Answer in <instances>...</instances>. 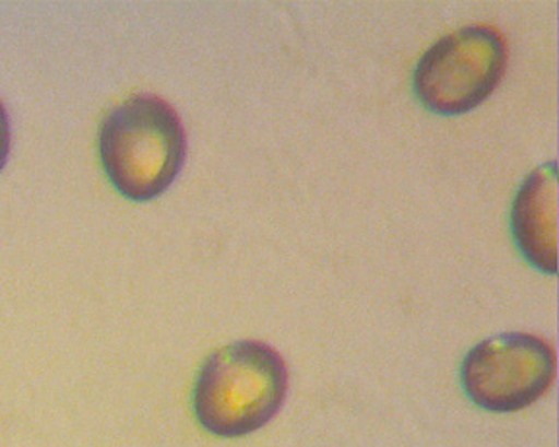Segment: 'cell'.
<instances>
[{"label": "cell", "mask_w": 559, "mask_h": 447, "mask_svg": "<svg viewBox=\"0 0 559 447\" xmlns=\"http://www.w3.org/2000/svg\"><path fill=\"white\" fill-rule=\"evenodd\" d=\"M511 228L516 247L534 269L558 272V164L534 169L516 191Z\"/></svg>", "instance_id": "obj_5"}, {"label": "cell", "mask_w": 559, "mask_h": 447, "mask_svg": "<svg viewBox=\"0 0 559 447\" xmlns=\"http://www.w3.org/2000/svg\"><path fill=\"white\" fill-rule=\"evenodd\" d=\"M99 158L117 193L129 201H154L166 193L183 169V121L162 97H129L102 123Z\"/></svg>", "instance_id": "obj_2"}, {"label": "cell", "mask_w": 559, "mask_h": 447, "mask_svg": "<svg viewBox=\"0 0 559 447\" xmlns=\"http://www.w3.org/2000/svg\"><path fill=\"white\" fill-rule=\"evenodd\" d=\"M506 71L507 44L499 30L461 27L421 55L414 92L431 114H468L493 94Z\"/></svg>", "instance_id": "obj_3"}, {"label": "cell", "mask_w": 559, "mask_h": 447, "mask_svg": "<svg viewBox=\"0 0 559 447\" xmlns=\"http://www.w3.org/2000/svg\"><path fill=\"white\" fill-rule=\"evenodd\" d=\"M556 379V351L536 334L501 333L472 346L461 369L464 393L489 412L536 403Z\"/></svg>", "instance_id": "obj_4"}, {"label": "cell", "mask_w": 559, "mask_h": 447, "mask_svg": "<svg viewBox=\"0 0 559 447\" xmlns=\"http://www.w3.org/2000/svg\"><path fill=\"white\" fill-rule=\"evenodd\" d=\"M10 142H12V129H10V117L7 107L0 102V172L7 166L10 154Z\"/></svg>", "instance_id": "obj_6"}, {"label": "cell", "mask_w": 559, "mask_h": 447, "mask_svg": "<svg viewBox=\"0 0 559 447\" xmlns=\"http://www.w3.org/2000/svg\"><path fill=\"white\" fill-rule=\"evenodd\" d=\"M288 384V366L271 344L231 342L204 360L192 389V411L212 436L243 438L278 414Z\"/></svg>", "instance_id": "obj_1"}]
</instances>
